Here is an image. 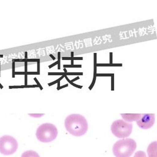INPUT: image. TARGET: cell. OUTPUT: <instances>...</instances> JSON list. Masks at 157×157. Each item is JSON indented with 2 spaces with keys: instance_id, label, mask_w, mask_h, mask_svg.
Instances as JSON below:
<instances>
[{
  "instance_id": "obj_1",
  "label": "cell",
  "mask_w": 157,
  "mask_h": 157,
  "mask_svg": "<svg viewBox=\"0 0 157 157\" xmlns=\"http://www.w3.org/2000/svg\"><path fill=\"white\" fill-rule=\"evenodd\" d=\"M65 127L67 131L72 136H81L87 132L88 124L84 116L74 114L68 115L65 118Z\"/></svg>"
},
{
  "instance_id": "obj_2",
  "label": "cell",
  "mask_w": 157,
  "mask_h": 157,
  "mask_svg": "<svg viewBox=\"0 0 157 157\" xmlns=\"http://www.w3.org/2000/svg\"><path fill=\"white\" fill-rule=\"evenodd\" d=\"M136 148V141L131 138L117 141L113 146V153L116 157H130Z\"/></svg>"
},
{
  "instance_id": "obj_3",
  "label": "cell",
  "mask_w": 157,
  "mask_h": 157,
  "mask_svg": "<svg viewBox=\"0 0 157 157\" xmlns=\"http://www.w3.org/2000/svg\"><path fill=\"white\" fill-rule=\"evenodd\" d=\"M58 136L57 127L52 124L45 123L41 125L36 131L37 139L42 143H50Z\"/></svg>"
},
{
  "instance_id": "obj_4",
  "label": "cell",
  "mask_w": 157,
  "mask_h": 157,
  "mask_svg": "<svg viewBox=\"0 0 157 157\" xmlns=\"http://www.w3.org/2000/svg\"><path fill=\"white\" fill-rule=\"evenodd\" d=\"M132 124L122 120H116L111 125V129L113 135L119 138H127L132 131Z\"/></svg>"
},
{
  "instance_id": "obj_5",
  "label": "cell",
  "mask_w": 157,
  "mask_h": 157,
  "mask_svg": "<svg viewBox=\"0 0 157 157\" xmlns=\"http://www.w3.org/2000/svg\"><path fill=\"white\" fill-rule=\"evenodd\" d=\"M17 141L14 137L10 136H4L0 138V153L4 155H10L18 149Z\"/></svg>"
},
{
  "instance_id": "obj_6",
  "label": "cell",
  "mask_w": 157,
  "mask_h": 157,
  "mask_svg": "<svg viewBox=\"0 0 157 157\" xmlns=\"http://www.w3.org/2000/svg\"><path fill=\"white\" fill-rule=\"evenodd\" d=\"M155 123L154 114H140L139 119L136 121L137 125L143 129H150Z\"/></svg>"
},
{
  "instance_id": "obj_7",
  "label": "cell",
  "mask_w": 157,
  "mask_h": 157,
  "mask_svg": "<svg viewBox=\"0 0 157 157\" xmlns=\"http://www.w3.org/2000/svg\"><path fill=\"white\" fill-rule=\"evenodd\" d=\"M157 141L151 143L147 149V152L148 154L149 157H157Z\"/></svg>"
},
{
  "instance_id": "obj_8",
  "label": "cell",
  "mask_w": 157,
  "mask_h": 157,
  "mask_svg": "<svg viewBox=\"0 0 157 157\" xmlns=\"http://www.w3.org/2000/svg\"><path fill=\"white\" fill-rule=\"evenodd\" d=\"M122 118L127 121H137L140 117V114H121Z\"/></svg>"
},
{
  "instance_id": "obj_9",
  "label": "cell",
  "mask_w": 157,
  "mask_h": 157,
  "mask_svg": "<svg viewBox=\"0 0 157 157\" xmlns=\"http://www.w3.org/2000/svg\"><path fill=\"white\" fill-rule=\"evenodd\" d=\"M21 157H40L36 151L29 150L22 154Z\"/></svg>"
},
{
  "instance_id": "obj_10",
  "label": "cell",
  "mask_w": 157,
  "mask_h": 157,
  "mask_svg": "<svg viewBox=\"0 0 157 157\" xmlns=\"http://www.w3.org/2000/svg\"><path fill=\"white\" fill-rule=\"evenodd\" d=\"M134 157H147V156L145 153L144 151H139L136 152Z\"/></svg>"
},
{
  "instance_id": "obj_11",
  "label": "cell",
  "mask_w": 157,
  "mask_h": 157,
  "mask_svg": "<svg viewBox=\"0 0 157 157\" xmlns=\"http://www.w3.org/2000/svg\"><path fill=\"white\" fill-rule=\"evenodd\" d=\"M29 115H31V116H33V117H40V116H42L43 115L41 114H29Z\"/></svg>"
}]
</instances>
